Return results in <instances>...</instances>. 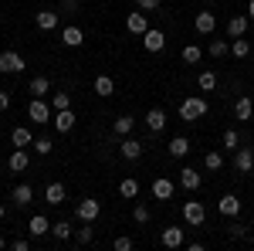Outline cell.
I'll list each match as a JSON object with an SVG mask.
<instances>
[{"label":"cell","instance_id":"cell-1","mask_svg":"<svg viewBox=\"0 0 254 251\" xmlns=\"http://www.w3.org/2000/svg\"><path fill=\"white\" fill-rule=\"evenodd\" d=\"M207 109H210V105H207L203 95H187L180 102V119H183V122H196V119L207 116Z\"/></svg>","mask_w":254,"mask_h":251},{"label":"cell","instance_id":"cell-2","mask_svg":"<svg viewBox=\"0 0 254 251\" xmlns=\"http://www.w3.org/2000/svg\"><path fill=\"white\" fill-rule=\"evenodd\" d=\"M27 119H34L38 126L51 122V119H55V109H51V102H48V98H31V105H27Z\"/></svg>","mask_w":254,"mask_h":251},{"label":"cell","instance_id":"cell-3","mask_svg":"<svg viewBox=\"0 0 254 251\" xmlns=\"http://www.w3.org/2000/svg\"><path fill=\"white\" fill-rule=\"evenodd\" d=\"M183 221H187L190 228H200V224L207 221V207H203L200 200H183Z\"/></svg>","mask_w":254,"mask_h":251},{"label":"cell","instance_id":"cell-4","mask_svg":"<svg viewBox=\"0 0 254 251\" xmlns=\"http://www.w3.org/2000/svg\"><path fill=\"white\" fill-rule=\"evenodd\" d=\"M75 214H78V221L85 224V221H92L95 224L98 221V214H102V204H98L95 197H81L78 200V207H75Z\"/></svg>","mask_w":254,"mask_h":251},{"label":"cell","instance_id":"cell-5","mask_svg":"<svg viewBox=\"0 0 254 251\" xmlns=\"http://www.w3.org/2000/svg\"><path fill=\"white\" fill-rule=\"evenodd\" d=\"M27 65H24V58H20L17 51H3L0 55V75H20Z\"/></svg>","mask_w":254,"mask_h":251},{"label":"cell","instance_id":"cell-6","mask_svg":"<svg viewBox=\"0 0 254 251\" xmlns=\"http://www.w3.org/2000/svg\"><path fill=\"white\" fill-rule=\"evenodd\" d=\"M142 48H146L149 55H159V51L166 48V34H163L159 27H149V31L142 34Z\"/></svg>","mask_w":254,"mask_h":251},{"label":"cell","instance_id":"cell-7","mask_svg":"<svg viewBox=\"0 0 254 251\" xmlns=\"http://www.w3.org/2000/svg\"><path fill=\"white\" fill-rule=\"evenodd\" d=\"M234 170L237 173H251L254 170V150L251 146H237L234 150Z\"/></svg>","mask_w":254,"mask_h":251},{"label":"cell","instance_id":"cell-8","mask_svg":"<svg viewBox=\"0 0 254 251\" xmlns=\"http://www.w3.org/2000/svg\"><path fill=\"white\" fill-rule=\"evenodd\" d=\"M193 27H196V34H214L217 31V14L214 10H196Z\"/></svg>","mask_w":254,"mask_h":251},{"label":"cell","instance_id":"cell-9","mask_svg":"<svg viewBox=\"0 0 254 251\" xmlns=\"http://www.w3.org/2000/svg\"><path fill=\"white\" fill-rule=\"evenodd\" d=\"M126 27H129V34H146L149 31V17H146V10H132L129 17H126Z\"/></svg>","mask_w":254,"mask_h":251},{"label":"cell","instance_id":"cell-10","mask_svg":"<svg viewBox=\"0 0 254 251\" xmlns=\"http://www.w3.org/2000/svg\"><path fill=\"white\" fill-rule=\"evenodd\" d=\"M119 153H122V160H139L142 156V143L132 139V136H122L119 139Z\"/></svg>","mask_w":254,"mask_h":251},{"label":"cell","instance_id":"cell-11","mask_svg":"<svg viewBox=\"0 0 254 251\" xmlns=\"http://www.w3.org/2000/svg\"><path fill=\"white\" fill-rule=\"evenodd\" d=\"M51 122H55V129L64 136V133H71V129H75V122H78V119H75V112H71V109H58Z\"/></svg>","mask_w":254,"mask_h":251},{"label":"cell","instance_id":"cell-12","mask_svg":"<svg viewBox=\"0 0 254 251\" xmlns=\"http://www.w3.org/2000/svg\"><path fill=\"white\" fill-rule=\"evenodd\" d=\"M200 180H203V173L196 167H183L180 170V187L183 190H200Z\"/></svg>","mask_w":254,"mask_h":251},{"label":"cell","instance_id":"cell-13","mask_svg":"<svg viewBox=\"0 0 254 251\" xmlns=\"http://www.w3.org/2000/svg\"><path fill=\"white\" fill-rule=\"evenodd\" d=\"M61 44H64V48H81V44H85V31L75 27V24H68V27L61 31Z\"/></svg>","mask_w":254,"mask_h":251},{"label":"cell","instance_id":"cell-14","mask_svg":"<svg viewBox=\"0 0 254 251\" xmlns=\"http://www.w3.org/2000/svg\"><path fill=\"white\" fill-rule=\"evenodd\" d=\"M217 211L224 214V217H237V214H241V200H237V193H224V197L217 200Z\"/></svg>","mask_w":254,"mask_h":251},{"label":"cell","instance_id":"cell-15","mask_svg":"<svg viewBox=\"0 0 254 251\" xmlns=\"http://www.w3.org/2000/svg\"><path fill=\"white\" fill-rule=\"evenodd\" d=\"M27 234H31V238H44V234H51V221H48L44 214H34V217L27 221Z\"/></svg>","mask_w":254,"mask_h":251},{"label":"cell","instance_id":"cell-16","mask_svg":"<svg viewBox=\"0 0 254 251\" xmlns=\"http://www.w3.org/2000/svg\"><path fill=\"white\" fill-rule=\"evenodd\" d=\"M27 92H31L34 98H48V95H51V78H48V75H34V78H31V85H27Z\"/></svg>","mask_w":254,"mask_h":251},{"label":"cell","instance_id":"cell-17","mask_svg":"<svg viewBox=\"0 0 254 251\" xmlns=\"http://www.w3.org/2000/svg\"><path fill=\"white\" fill-rule=\"evenodd\" d=\"M159 241H163V248H183V228H163Z\"/></svg>","mask_w":254,"mask_h":251},{"label":"cell","instance_id":"cell-18","mask_svg":"<svg viewBox=\"0 0 254 251\" xmlns=\"http://www.w3.org/2000/svg\"><path fill=\"white\" fill-rule=\"evenodd\" d=\"M92 92L102 95V98H109L112 92H116V78H112V75H98L95 82H92Z\"/></svg>","mask_w":254,"mask_h":251},{"label":"cell","instance_id":"cell-19","mask_svg":"<svg viewBox=\"0 0 254 251\" xmlns=\"http://www.w3.org/2000/svg\"><path fill=\"white\" fill-rule=\"evenodd\" d=\"M244 34H248V17L244 14L227 17V38H244Z\"/></svg>","mask_w":254,"mask_h":251},{"label":"cell","instance_id":"cell-20","mask_svg":"<svg viewBox=\"0 0 254 251\" xmlns=\"http://www.w3.org/2000/svg\"><path fill=\"white\" fill-rule=\"evenodd\" d=\"M146 129H149V133H163V129H166V112H163V109H149V112H146Z\"/></svg>","mask_w":254,"mask_h":251},{"label":"cell","instance_id":"cell-21","mask_svg":"<svg viewBox=\"0 0 254 251\" xmlns=\"http://www.w3.org/2000/svg\"><path fill=\"white\" fill-rule=\"evenodd\" d=\"M7 167H10V170H14V173H24V170H27V167H31V156H27V150H14V153H10V160H7Z\"/></svg>","mask_w":254,"mask_h":251},{"label":"cell","instance_id":"cell-22","mask_svg":"<svg viewBox=\"0 0 254 251\" xmlns=\"http://www.w3.org/2000/svg\"><path fill=\"white\" fill-rule=\"evenodd\" d=\"M153 197H156V200H170V197H173V180H170V176H156V180H153Z\"/></svg>","mask_w":254,"mask_h":251},{"label":"cell","instance_id":"cell-23","mask_svg":"<svg viewBox=\"0 0 254 251\" xmlns=\"http://www.w3.org/2000/svg\"><path fill=\"white\" fill-rule=\"evenodd\" d=\"M10 200H14L17 207H27V204L34 200V187H31V183H17L14 193H10Z\"/></svg>","mask_w":254,"mask_h":251},{"label":"cell","instance_id":"cell-24","mask_svg":"<svg viewBox=\"0 0 254 251\" xmlns=\"http://www.w3.org/2000/svg\"><path fill=\"white\" fill-rule=\"evenodd\" d=\"M34 24H38L41 31H55L58 27V10H38L34 14Z\"/></svg>","mask_w":254,"mask_h":251},{"label":"cell","instance_id":"cell-25","mask_svg":"<svg viewBox=\"0 0 254 251\" xmlns=\"http://www.w3.org/2000/svg\"><path fill=\"white\" fill-rule=\"evenodd\" d=\"M166 150H170V156H173V160H183V156L190 153V139H187V136H173Z\"/></svg>","mask_w":254,"mask_h":251},{"label":"cell","instance_id":"cell-26","mask_svg":"<svg viewBox=\"0 0 254 251\" xmlns=\"http://www.w3.org/2000/svg\"><path fill=\"white\" fill-rule=\"evenodd\" d=\"M234 116L241 119V122H251V116H254V102H251L248 95H241V98L234 102Z\"/></svg>","mask_w":254,"mask_h":251},{"label":"cell","instance_id":"cell-27","mask_svg":"<svg viewBox=\"0 0 254 251\" xmlns=\"http://www.w3.org/2000/svg\"><path fill=\"white\" fill-rule=\"evenodd\" d=\"M119 197H126V200H136V197H139V180H136V176L119 180Z\"/></svg>","mask_w":254,"mask_h":251},{"label":"cell","instance_id":"cell-28","mask_svg":"<svg viewBox=\"0 0 254 251\" xmlns=\"http://www.w3.org/2000/svg\"><path fill=\"white\" fill-rule=\"evenodd\" d=\"M44 200L51 204V207H58V204H64V183H48V190H44Z\"/></svg>","mask_w":254,"mask_h":251},{"label":"cell","instance_id":"cell-29","mask_svg":"<svg viewBox=\"0 0 254 251\" xmlns=\"http://www.w3.org/2000/svg\"><path fill=\"white\" fill-rule=\"evenodd\" d=\"M51 234H55L58 241H71V238H75V228H71L68 221H51Z\"/></svg>","mask_w":254,"mask_h":251},{"label":"cell","instance_id":"cell-30","mask_svg":"<svg viewBox=\"0 0 254 251\" xmlns=\"http://www.w3.org/2000/svg\"><path fill=\"white\" fill-rule=\"evenodd\" d=\"M10 143H14V146H20V150H27V146L34 143V136H31V129H24V126H17V129L10 133Z\"/></svg>","mask_w":254,"mask_h":251},{"label":"cell","instance_id":"cell-31","mask_svg":"<svg viewBox=\"0 0 254 251\" xmlns=\"http://www.w3.org/2000/svg\"><path fill=\"white\" fill-rule=\"evenodd\" d=\"M112 129H116L119 139H122V136H132V129H136V119H132V116H119Z\"/></svg>","mask_w":254,"mask_h":251},{"label":"cell","instance_id":"cell-32","mask_svg":"<svg viewBox=\"0 0 254 251\" xmlns=\"http://www.w3.org/2000/svg\"><path fill=\"white\" fill-rule=\"evenodd\" d=\"M231 55H234V58H248V55H251V41L248 38H234L231 41Z\"/></svg>","mask_w":254,"mask_h":251},{"label":"cell","instance_id":"cell-33","mask_svg":"<svg viewBox=\"0 0 254 251\" xmlns=\"http://www.w3.org/2000/svg\"><path fill=\"white\" fill-rule=\"evenodd\" d=\"M227 51H231V48H227V41H224V38H214V41H210V48H207L210 58H227Z\"/></svg>","mask_w":254,"mask_h":251},{"label":"cell","instance_id":"cell-34","mask_svg":"<svg viewBox=\"0 0 254 251\" xmlns=\"http://www.w3.org/2000/svg\"><path fill=\"white\" fill-rule=\"evenodd\" d=\"M48 102H51V109H55V112H58V109H71V92H55Z\"/></svg>","mask_w":254,"mask_h":251},{"label":"cell","instance_id":"cell-35","mask_svg":"<svg viewBox=\"0 0 254 251\" xmlns=\"http://www.w3.org/2000/svg\"><path fill=\"white\" fill-rule=\"evenodd\" d=\"M92 238H95V228H92V221H85V228L75 231V241L78 245H92Z\"/></svg>","mask_w":254,"mask_h":251},{"label":"cell","instance_id":"cell-36","mask_svg":"<svg viewBox=\"0 0 254 251\" xmlns=\"http://www.w3.org/2000/svg\"><path fill=\"white\" fill-rule=\"evenodd\" d=\"M196 85H200V92H214L217 88V75L214 72H200V82H196Z\"/></svg>","mask_w":254,"mask_h":251},{"label":"cell","instance_id":"cell-37","mask_svg":"<svg viewBox=\"0 0 254 251\" xmlns=\"http://www.w3.org/2000/svg\"><path fill=\"white\" fill-rule=\"evenodd\" d=\"M183 65H200V44H187L183 48Z\"/></svg>","mask_w":254,"mask_h":251},{"label":"cell","instance_id":"cell-38","mask_svg":"<svg viewBox=\"0 0 254 251\" xmlns=\"http://www.w3.org/2000/svg\"><path fill=\"white\" fill-rule=\"evenodd\" d=\"M149 217H153V211H149L146 204H136V207H132V221H136V224H149Z\"/></svg>","mask_w":254,"mask_h":251},{"label":"cell","instance_id":"cell-39","mask_svg":"<svg viewBox=\"0 0 254 251\" xmlns=\"http://www.w3.org/2000/svg\"><path fill=\"white\" fill-rule=\"evenodd\" d=\"M31 146H34V150H38V156H48V153H51V150H55V143H51V139H48V136H38V139H34V143H31Z\"/></svg>","mask_w":254,"mask_h":251},{"label":"cell","instance_id":"cell-40","mask_svg":"<svg viewBox=\"0 0 254 251\" xmlns=\"http://www.w3.org/2000/svg\"><path fill=\"white\" fill-rule=\"evenodd\" d=\"M203 167H207L210 173H214V170H224V156L220 153H207L203 156Z\"/></svg>","mask_w":254,"mask_h":251},{"label":"cell","instance_id":"cell-41","mask_svg":"<svg viewBox=\"0 0 254 251\" xmlns=\"http://www.w3.org/2000/svg\"><path fill=\"white\" fill-rule=\"evenodd\" d=\"M224 146H227V150H237V146H241V133H237V129H224Z\"/></svg>","mask_w":254,"mask_h":251},{"label":"cell","instance_id":"cell-42","mask_svg":"<svg viewBox=\"0 0 254 251\" xmlns=\"http://www.w3.org/2000/svg\"><path fill=\"white\" fill-rule=\"evenodd\" d=\"M112 245H116V251H132V248H136V241H132V238H116Z\"/></svg>","mask_w":254,"mask_h":251},{"label":"cell","instance_id":"cell-43","mask_svg":"<svg viewBox=\"0 0 254 251\" xmlns=\"http://www.w3.org/2000/svg\"><path fill=\"white\" fill-rule=\"evenodd\" d=\"M78 0H61V10H64V14H78Z\"/></svg>","mask_w":254,"mask_h":251},{"label":"cell","instance_id":"cell-44","mask_svg":"<svg viewBox=\"0 0 254 251\" xmlns=\"http://www.w3.org/2000/svg\"><path fill=\"white\" fill-rule=\"evenodd\" d=\"M136 3H139V10H146V14H149V10H156L163 0H136Z\"/></svg>","mask_w":254,"mask_h":251},{"label":"cell","instance_id":"cell-45","mask_svg":"<svg viewBox=\"0 0 254 251\" xmlns=\"http://www.w3.org/2000/svg\"><path fill=\"white\" fill-rule=\"evenodd\" d=\"M10 248H14V251H27V248H31V241H27V238H14Z\"/></svg>","mask_w":254,"mask_h":251},{"label":"cell","instance_id":"cell-46","mask_svg":"<svg viewBox=\"0 0 254 251\" xmlns=\"http://www.w3.org/2000/svg\"><path fill=\"white\" fill-rule=\"evenodd\" d=\"M227 231L234 234V238H244V234H248V224H237V221H234V224H231Z\"/></svg>","mask_w":254,"mask_h":251},{"label":"cell","instance_id":"cell-47","mask_svg":"<svg viewBox=\"0 0 254 251\" xmlns=\"http://www.w3.org/2000/svg\"><path fill=\"white\" fill-rule=\"evenodd\" d=\"M3 109H10V95H7V92H0V112H3Z\"/></svg>","mask_w":254,"mask_h":251},{"label":"cell","instance_id":"cell-48","mask_svg":"<svg viewBox=\"0 0 254 251\" xmlns=\"http://www.w3.org/2000/svg\"><path fill=\"white\" fill-rule=\"evenodd\" d=\"M248 20H254V0H248Z\"/></svg>","mask_w":254,"mask_h":251},{"label":"cell","instance_id":"cell-49","mask_svg":"<svg viewBox=\"0 0 254 251\" xmlns=\"http://www.w3.org/2000/svg\"><path fill=\"white\" fill-rule=\"evenodd\" d=\"M3 214H7V207H3V204H0V221H3Z\"/></svg>","mask_w":254,"mask_h":251},{"label":"cell","instance_id":"cell-50","mask_svg":"<svg viewBox=\"0 0 254 251\" xmlns=\"http://www.w3.org/2000/svg\"><path fill=\"white\" fill-rule=\"evenodd\" d=\"M3 248H7V241H3V238H0V251H3Z\"/></svg>","mask_w":254,"mask_h":251}]
</instances>
